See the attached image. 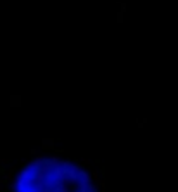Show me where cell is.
Instances as JSON below:
<instances>
[{"label":"cell","mask_w":178,"mask_h":192,"mask_svg":"<svg viewBox=\"0 0 178 192\" xmlns=\"http://www.w3.org/2000/svg\"><path fill=\"white\" fill-rule=\"evenodd\" d=\"M14 192H97V185L88 168L61 158H42L23 166Z\"/></svg>","instance_id":"cell-1"}]
</instances>
